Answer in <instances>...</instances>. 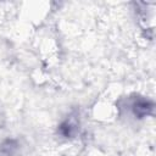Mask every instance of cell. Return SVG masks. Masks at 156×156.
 <instances>
[{
	"label": "cell",
	"mask_w": 156,
	"mask_h": 156,
	"mask_svg": "<svg viewBox=\"0 0 156 156\" xmlns=\"http://www.w3.org/2000/svg\"><path fill=\"white\" fill-rule=\"evenodd\" d=\"M149 110H152V104L150 101H146V100H140L139 102H135L134 104V113L136 116H145L147 115V111Z\"/></svg>",
	"instance_id": "6da1fadb"
}]
</instances>
